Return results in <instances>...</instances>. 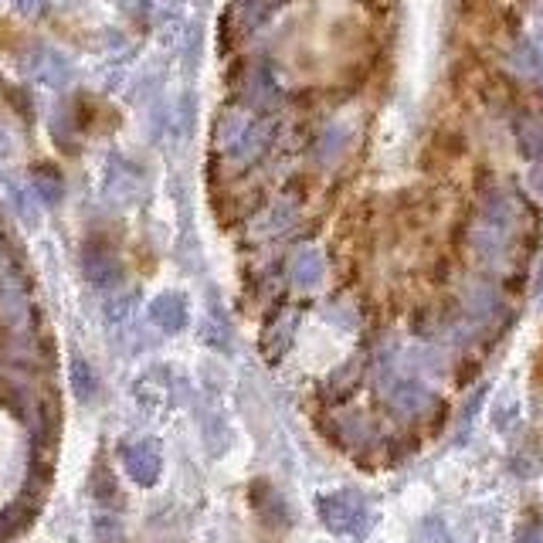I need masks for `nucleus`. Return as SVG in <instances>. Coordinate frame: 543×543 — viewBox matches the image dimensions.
<instances>
[{"label":"nucleus","mask_w":543,"mask_h":543,"mask_svg":"<svg viewBox=\"0 0 543 543\" xmlns=\"http://www.w3.org/2000/svg\"><path fill=\"white\" fill-rule=\"evenodd\" d=\"M316 513L320 520L330 527L333 533H343V537H364L374 523V513H370L367 499L357 493H330L316 499Z\"/></svg>","instance_id":"1"},{"label":"nucleus","mask_w":543,"mask_h":543,"mask_svg":"<svg viewBox=\"0 0 543 543\" xmlns=\"http://www.w3.org/2000/svg\"><path fill=\"white\" fill-rule=\"evenodd\" d=\"M123 469L133 476L140 486H153L160 479L163 459H160V445L153 438H143V442H129L123 445Z\"/></svg>","instance_id":"2"},{"label":"nucleus","mask_w":543,"mask_h":543,"mask_svg":"<svg viewBox=\"0 0 543 543\" xmlns=\"http://www.w3.org/2000/svg\"><path fill=\"white\" fill-rule=\"evenodd\" d=\"M387 401H391V408L404 411V415H421V411L432 404V391H428L425 384L411 381V377H394L391 384L384 387Z\"/></svg>","instance_id":"3"},{"label":"nucleus","mask_w":543,"mask_h":543,"mask_svg":"<svg viewBox=\"0 0 543 543\" xmlns=\"http://www.w3.org/2000/svg\"><path fill=\"white\" fill-rule=\"evenodd\" d=\"M150 320L160 326L163 333H177L187 326V303L180 296H174V292H167V296L153 299L150 306Z\"/></svg>","instance_id":"4"},{"label":"nucleus","mask_w":543,"mask_h":543,"mask_svg":"<svg viewBox=\"0 0 543 543\" xmlns=\"http://www.w3.org/2000/svg\"><path fill=\"white\" fill-rule=\"evenodd\" d=\"M82 269L92 282H96V286H109V282L119 279V262L112 258L109 248H96V245L85 248V252H82Z\"/></svg>","instance_id":"5"},{"label":"nucleus","mask_w":543,"mask_h":543,"mask_svg":"<svg viewBox=\"0 0 543 543\" xmlns=\"http://www.w3.org/2000/svg\"><path fill=\"white\" fill-rule=\"evenodd\" d=\"M0 323L11 330V336L17 333H28V326H31V306H28V299H21L17 292H4L0 296Z\"/></svg>","instance_id":"6"},{"label":"nucleus","mask_w":543,"mask_h":543,"mask_svg":"<svg viewBox=\"0 0 543 543\" xmlns=\"http://www.w3.org/2000/svg\"><path fill=\"white\" fill-rule=\"evenodd\" d=\"M292 279H296V286H306V289L320 286L323 282V258L316 252L299 255L296 262H292Z\"/></svg>","instance_id":"7"},{"label":"nucleus","mask_w":543,"mask_h":543,"mask_svg":"<svg viewBox=\"0 0 543 543\" xmlns=\"http://www.w3.org/2000/svg\"><path fill=\"white\" fill-rule=\"evenodd\" d=\"M34 75H38V79L45 82V85H62V79L68 75V65L58 55L45 51V55L38 58V65H34Z\"/></svg>","instance_id":"8"},{"label":"nucleus","mask_w":543,"mask_h":543,"mask_svg":"<svg viewBox=\"0 0 543 543\" xmlns=\"http://www.w3.org/2000/svg\"><path fill=\"white\" fill-rule=\"evenodd\" d=\"M72 381H75V391H79V398H82V401H92V398H96V387H99V381H96V374H92V367L85 364L82 357L72 364Z\"/></svg>","instance_id":"9"},{"label":"nucleus","mask_w":543,"mask_h":543,"mask_svg":"<svg viewBox=\"0 0 543 543\" xmlns=\"http://www.w3.org/2000/svg\"><path fill=\"white\" fill-rule=\"evenodd\" d=\"M34 187H38L45 201H58L62 197V180H58V174H48V167H41L34 174Z\"/></svg>","instance_id":"10"},{"label":"nucleus","mask_w":543,"mask_h":543,"mask_svg":"<svg viewBox=\"0 0 543 543\" xmlns=\"http://www.w3.org/2000/svg\"><path fill=\"white\" fill-rule=\"evenodd\" d=\"M96 543H123V527L116 516H99L96 520Z\"/></svg>","instance_id":"11"},{"label":"nucleus","mask_w":543,"mask_h":543,"mask_svg":"<svg viewBox=\"0 0 543 543\" xmlns=\"http://www.w3.org/2000/svg\"><path fill=\"white\" fill-rule=\"evenodd\" d=\"M516 543H543V527H540L537 520L523 523L520 533H516Z\"/></svg>","instance_id":"12"},{"label":"nucleus","mask_w":543,"mask_h":543,"mask_svg":"<svg viewBox=\"0 0 543 543\" xmlns=\"http://www.w3.org/2000/svg\"><path fill=\"white\" fill-rule=\"evenodd\" d=\"M21 11H28V14H38V11H45L48 7V0H14Z\"/></svg>","instance_id":"13"}]
</instances>
